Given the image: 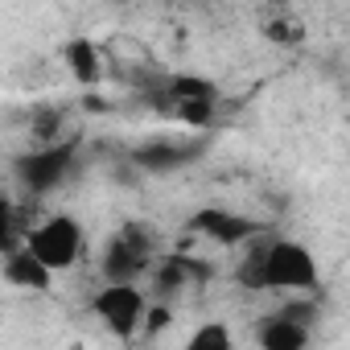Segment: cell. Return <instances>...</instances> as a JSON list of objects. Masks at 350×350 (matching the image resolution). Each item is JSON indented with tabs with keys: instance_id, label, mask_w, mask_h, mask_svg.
<instances>
[{
	"instance_id": "cell-10",
	"label": "cell",
	"mask_w": 350,
	"mask_h": 350,
	"mask_svg": "<svg viewBox=\"0 0 350 350\" xmlns=\"http://www.w3.org/2000/svg\"><path fill=\"white\" fill-rule=\"evenodd\" d=\"M198 231H206V235L219 239L223 247H235V243H243L247 235H256L252 219H235V215H223V211H206V215H198Z\"/></svg>"
},
{
	"instance_id": "cell-3",
	"label": "cell",
	"mask_w": 350,
	"mask_h": 350,
	"mask_svg": "<svg viewBox=\"0 0 350 350\" xmlns=\"http://www.w3.org/2000/svg\"><path fill=\"white\" fill-rule=\"evenodd\" d=\"M148 297L140 293L136 280H103V288L91 297V313L120 338H132L144 325Z\"/></svg>"
},
{
	"instance_id": "cell-13",
	"label": "cell",
	"mask_w": 350,
	"mask_h": 350,
	"mask_svg": "<svg viewBox=\"0 0 350 350\" xmlns=\"http://www.w3.org/2000/svg\"><path fill=\"white\" fill-rule=\"evenodd\" d=\"M173 111H178L186 124L202 128V124H211V116H215V99H173Z\"/></svg>"
},
{
	"instance_id": "cell-4",
	"label": "cell",
	"mask_w": 350,
	"mask_h": 350,
	"mask_svg": "<svg viewBox=\"0 0 350 350\" xmlns=\"http://www.w3.org/2000/svg\"><path fill=\"white\" fill-rule=\"evenodd\" d=\"M70 161H75V148L54 140V144H42L38 152H25L17 173H21V182L33 190V194H46L54 186L66 182V173H70Z\"/></svg>"
},
{
	"instance_id": "cell-8",
	"label": "cell",
	"mask_w": 350,
	"mask_h": 350,
	"mask_svg": "<svg viewBox=\"0 0 350 350\" xmlns=\"http://www.w3.org/2000/svg\"><path fill=\"white\" fill-rule=\"evenodd\" d=\"M62 62H66V70H70V79H75L79 87H95V83L103 79V50H99L91 38H75V42H66Z\"/></svg>"
},
{
	"instance_id": "cell-12",
	"label": "cell",
	"mask_w": 350,
	"mask_h": 350,
	"mask_svg": "<svg viewBox=\"0 0 350 350\" xmlns=\"http://www.w3.org/2000/svg\"><path fill=\"white\" fill-rule=\"evenodd\" d=\"M21 231H25V223H21V211L0 194V252H9V247H17L21 243Z\"/></svg>"
},
{
	"instance_id": "cell-2",
	"label": "cell",
	"mask_w": 350,
	"mask_h": 350,
	"mask_svg": "<svg viewBox=\"0 0 350 350\" xmlns=\"http://www.w3.org/2000/svg\"><path fill=\"white\" fill-rule=\"evenodd\" d=\"M264 288L276 293H313L317 260L301 239H268L264 247Z\"/></svg>"
},
{
	"instance_id": "cell-6",
	"label": "cell",
	"mask_w": 350,
	"mask_h": 350,
	"mask_svg": "<svg viewBox=\"0 0 350 350\" xmlns=\"http://www.w3.org/2000/svg\"><path fill=\"white\" fill-rule=\"evenodd\" d=\"M256 29L272 46H301L305 42V21L293 9V0H264L256 9Z\"/></svg>"
},
{
	"instance_id": "cell-7",
	"label": "cell",
	"mask_w": 350,
	"mask_h": 350,
	"mask_svg": "<svg viewBox=\"0 0 350 350\" xmlns=\"http://www.w3.org/2000/svg\"><path fill=\"white\" fill-rule=\"evenodd\" d=\"M5 280H9L13 288H25V293H46L50 280H54V272H50L33 252H25V247L17 243V247L5 252Z\"/></svg>"
},
{
	"instance_id": "cell-11",
	"label": "cell",
	"mask_w": 350,
	"mask_h": 350,
	"mask_svg": "<svg viewBox=\"0 0 350 350\" xmlns=\"http://www.w3.org/2000/svg\"><path fill=\"white\" fill-rule=\"evenodd\" d=\"M231 329L223 325V321H206V325H198L190 338H186V346L190 350H231Z\"/></svg>"
},
{
	"instance_id": "cell-9",
	"label": "cell",
	"mask_w": 350,
	"mask_h": 350,
	"mask_svg": "<svg viewBox=\"0 0 350 350\" xmlns=\"http://www.w3.org/2000/svg\"><path fill=\"white\" fill-rule=\"evenodd\" d=\"M260 346H264V350H305V346H309V325H305V317H288V313L280 309L276 317L264 321Z\"/></svg>"
},
{
	"instance_id": "cell-1",
	"label": "cell",
	"mask_w": 350,
	"mask_h": 350,
	"mask_svg": "<svg viewBox=\"0 0 350 350\" xmlns=\"http://www.w3.org/2000/svg\"><path fill=\"white\" fill-rule=\"evenodd\" d=\"M83 243H87V235H83L79 219H70V215H42L33 227L21 231V247L33 252L54 276L83 260Z\"/></svg>"
},
{
	"instance_id": "cell-5",
	"label": "cell",
	"mask_w": 350,
	"mask_h": 350,
	"mask_svg": "<svg viewBox=\"0 0 350 350\" xmlns=\"http://www.w3.org/2000/svg\"><path fill=\"white\" fill-rule=\"evenodd\" d=\"M152 264V243L140 227H124L103 252V280H136Z\"/></svg>"
}]
</instances>
